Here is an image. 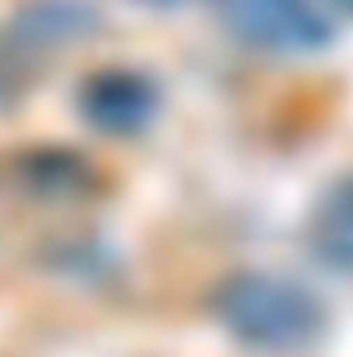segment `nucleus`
<instances>
[{"mask_svg": "<svg viewBox=\"0 0 353 357\" xmlns=\"http://www.w3.org/2000/svg\"><path fill=\"white\" fill-rule=\"evenodd\" d=\"M212 307H216V320L229 328V337L266 354L303 349L324 333L320 299L308 287L278 274H262V270L225 278Z\"/></svg>", "mask_w": 353, "mask_h": 357, "instance_id": "nucleus-1", "label": "nucleus"}, {"mask_svg": "<svg viewBox=\"0 0 353 357\" xmlns=\"http://www.w3.org/2000/svg\"><path fill=\"white\" fill-rule=\"evenodd\" d=\"M220 21L270 54H312L333 42V21L316 0H220Z\"/></svg>", "mask_w": 353, "mask_h": 357, "instance_id": "nucleus-2", "label": "nucleus"}, {"mask_svg": "<svg viewBox=\"0 0 353 357\" xmlns=\"http://www.w3.org/2000/svg\"><path fill=\"white\" fill-rule=\"evenodd\" d=\"M96 25H100V13L91 0H25L13 13V21L4 25L0 46L13 59L29 63V59L75 46Z\"/></svg>", "mask_w": 353, "mask_h": 357, "instance_id": "nucleus-3", "label": "nucleus"}, {"mask_svg": "<svg viewBox=\"0 0 353 357\" xmlns=\"http://www.w3.org/2000/svg\"><path fill=\"white\" fill-rule=\"evenodd\" d=\"M80 112L100 133L129 137L158 116V88L137 71H96L80 88Z\"/></svg>", "mask_w": 353, "mask_h": 357, "instance_id": "nucleus-4", "label": "nucleus"}, {"mask_svg": "<svg viewBox=\"0 0 353 357\" xmlns=\"http://www.w3.org/2000/svg\"><path fill=\"white\" fill-rule=\"evenodd\" d=\"M312 241L329 266L353 270V178H341L320 199L312 220Z\"/></svg>", "mask_w": 353, "mask_h": 357, "instance_id": "nucleus-5", "label": "nucleus"}, {"mask_svg": "<svg viewBox=\"0 0 353 357\" xmlns=\"http://www.w3.org/2000/svg\"><path fill=\"white\" fill-rule=\"evenodd\" d=\"M21 75H25V63L13 59V54L0 46V108H8V104L21 96Z\"/></svg>", "mask_w": 353, "mask_h": 357, "instance_id": "nucleus-6", "label": "nucleus"}, {"mask_svg": "<svg viewBox=\"0 0 353 357\" xmlns=\"http://www.w3.org/2000/svg\"><path fill=\"white\" fill-rule=\"evenodd\" d=\"M333 4H337L341 13H353V0H333Z\"/></svg>", "mask_w": 353, "mask_h": 357, "instance_id": "nucleus-7", "label": "nucleus"}, {"mask_svg": "<svg viewBox=\"0 0 353 357\" xmlns=\"http://www.w3.org/2000/svg\"><path fill=\"white\" fill-rule=\"evenodd\" d=\"M146 4H179V0H146Z\"/></svg>", "mask_w": 353, "mask_h": 357, "instance_id": "nucleus-8", "label": "nucleus"}]
</instances>
